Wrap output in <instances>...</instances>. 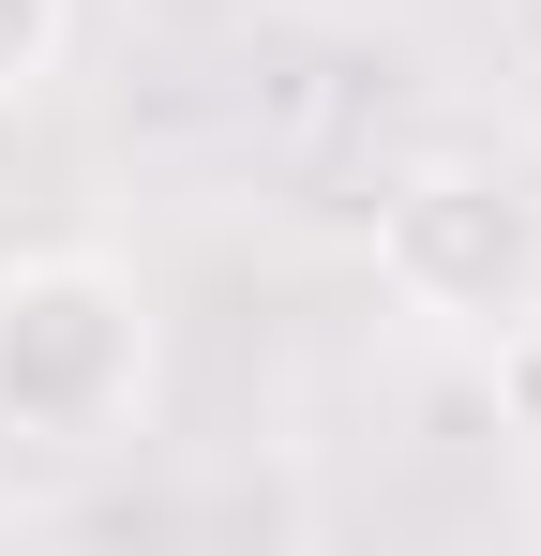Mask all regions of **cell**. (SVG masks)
Here are the masks:
<instances>
[{"label": "cell", "mask_w": 541, "mask_h": 556, "mask_svg": "<svg viewBox=\"0 0 541 556\" xmlns=\"http://www.w3.org/2000/svg\"><path fill=\"white\" fill-rule=\"evenodd\" d=\"M481 346H496V406H512V437H541V301H527V316H496Z\"/></svg>", "instance_id": "cell-4"}, {"label": "cell", "mask_w": 541, "mask_h": 556, "mask_svg": "<svg viewBox=\"0 0 541 556\" xmlns=\"http://www.w3.org/2000/svg\"><path fill=\"white\" fill-rule=\"evenodd\" d=\"M376 286L422 331H496L541 301V195L512 166H406L376 195Z\"/></svg>", "instance_id": "cell-2"}, {"label": "cell", "mask_w": 541, "mask_h": 556, "mask_svg": "<svg viewBox=\"0 0 541 556\" xmlns=\"http://www.w3.org/2000/svg\"><path fill=\"white\" fill-rule=\"evenodd\" d=\"M151 406V301L105 256L0 271V437L15 452H105Z\"/></svg>", "instance_id": "cell-1"}, {"label": "cell", "mask_w": 541, "mask_h": 556, "mask_svg": "<svg viewBox=\"0 0 541 556\" xmlns=\"http://www.w3.org/2000/svg\"><path fill=\"white\" fill-rule=\"evenodd\" d=\"M61 46H76V0H0V105L46 91V76H61Z\"/></svg>", "instance_id": "cell-3"}]
</instances>
